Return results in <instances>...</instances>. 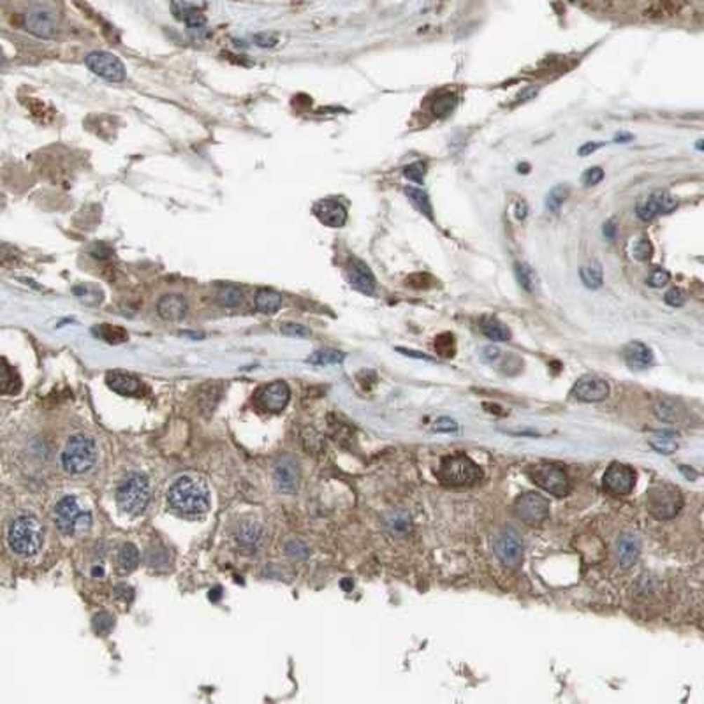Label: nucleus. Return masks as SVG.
Wrapping results in <instances>:
<instances>
[{"mask_svg": "<svg viewBox=\"0 0 704 704\" xmlns=\"http://www.w3.org/2000/svg\"><path fill=\"white\" fill-rule=\"evenodd\" d=\"M168 502L180 514L196 518L210 511V490L197 477L182 476L168 490Z\"/></svg>", "mask_w": 704, "mask_h": 704, "instance_id": "f257e3e1", "label": "nucleus"}, {"mask_svg": "<svg viewBox=\"0 0 704 704\" xmlns=\"http://www.w3.org/2000/svg\"><path fill=\"white\" fill-rule=\"evenodd\" d=\"M44 543V530L34 514H20L9 523L8 544L18 557H36Z\"/></svg>", "mask_w": 704, "mask_h": 704, "instance_id": "f03ea898", "label": "nucleus"}, {"mask_svg": "<svg viewBox=\"0 0 704 704\" xmlns=\"http://www.w3.org/2000/svg\"><path fill=\"white\" fill-rule=\"evenodd\" d=\"M97 458H99V449H97L95 440L85 433H76L69 437L65 442L64 451H62V467L65 468V472L72 476H83L95 467Z\"/></svg>", "mask_w": 704, "mask_h": 704, "instance_id": "7ed1b4c3", "label": "nucleus"}, {"mask_svg": "<svg viewBox=\"0 0 704 704\" xmlns=\"http://www.w3.org/2000/svg\"><path fill=\"white\" fill-rule=\"evenodd\" d=\"M53 522L64 536L79 537L92 526V514L78 498L65 495L53 507Z\"/></svg>", "mask_w": 704, "mask_h": 704, "instance_id": "20e7f679", "label": "nucleus"}, {"mask_svg": "<svg viewBox=\"0 0 704 704\" xmlns=\"http://www.w3.org/2000/svg\"><path fill=\"white\" fill-rule=\"evenodd\" d=\"M440 483L449 488H463L472 486L483 477V470L474 460L467 454H449L440 460L439 472H437Z\"/></svg>", "mask_w": 704, "mask_h": 704, "instance_id": "39448f33", "label": "nucleus"}, {"mask_svg": "<svg viewBox=\"0 0 704 704\" xmlns=\"http://www.w3.org/2000/svg\"><path fill=\"white\" fill-rule=\"evenodd\" d=\"M150 502V481L145 474L131 472L117 488V504L127 514H141Z\"/></svg>", "mask_w": 704, "mask_h": 704, "instance_id": "423d86ee", "label": "nucleus"}, {"mask_svg": "<svg viewBox=\"0 0 704 704\" xmlns=\"http://www.w3.org/2000/svg\"><path fill=\"white\" fill-rule=\"evenodd\" d=\"M683 507V495L669 483L655 484L648 495V509L657 519H672Z\"/></svg>", "mask_w": 704, "mask_h": 704, "instance_id": "0eeeda50", "label": "nucleus"}, {"mask_svg": "<svg viewBox=\"0 0 704 704\" xmlns=\"http://www.w3.org/2000/svg\"><path fill=\"white\" fill-rule=\"evenodd\" d=\"M529 477L532 479V483H536L544 491L558 498H564L571 493V483H569L567 474L553 463H540L536 467H530Z\"/></svg>", "mask_w": 704, "mask_h": 704, "instance_id": "6e6552de", "label": "nucleus"}, {"mask_svg": "<svg viewBox=\"0 0 704 704\" xmlns=\"http://www.w3.org/2000/svg\"><path fill=\"white\" fill-rule=\"evenodd\" d=\"M85 64L93 74L109 83H120L127 78L124 62L117 55L107 53V51H92L85 57Z\"/></svg>", "mask_w": 704, "mask_h": 704, "instance_id": "1a4fd4ad", "label": "nucleus"}, {"mask_svg": "<svg viewBox=\"0 0 704 704\" xmlns=\"http://www.w3.org/2000/svg\"><path fill=\"white\" fill-rule=\"evenodd\" d=\"M514 514L530 526H539L550 514V502L537 491H526L514 502Z\"/></svg>", "mask_w": 704, "mask_h": 704, "instance_id": "9d476101", "label": "nucleus"}, {"mask_svg": "<svg viewBox=\"0 0 704 704\" xmlns=\"http://www.w3.org/2000/svg\"><path fill=\"white\" fill-rule=\"evenodd\" d=\"M636 479L637 476L632 467L615 461V463L609 465L608 470L604 472L602 484H604V490L609 491L611 495L623 497V495H629L634 490Z\"/></svg>", "mask_w": 704, "mask_h": 704, "instance_id": "9b49d317", "label": "nucleus"}, {"mask_svg": "<svg viewBox=\"0 0 704 704\" xmlns=\"http://www.w3.org/2000/svg\"><path fill=\"white\" fill-rule=\"evenodd\" d=\"M495 551L507 569H518L523 562V543L514 529H505L495 544Z\"/></svg>", "mask_w": 704, "mask_h": 704, "instance_id": "f8f14e48", "label": "nucleus"}, {"mask_svg": "<svg viewBox=\"0 0 704 704\" xmlns=\"http://www.w3.org/2000/svg\"><path fill=\"white\" fill-rule=\"evenodd\" d=\"M291 398V390L284 380H275L259 387L255 393V404L266 412H282Z\"/></svg>", "mask_w": 704, "mask_h": 704, "instance_id": "ddd939ff", "label": "nucleus"}, {"mask_svg": "<svg viewBox=\"0 0 704 704\" xmlns=\"http://www.w3.org/2000/svg\"><path fill=\"white\" fill-rule=\"evenodd\" d=\"M25 29L37 37H53L57 32V15L44 6H34L25 13Z\"/></svg>", "mask_w": 704, "mask_h": 704, "instance_id": "4468645a", "label": "nucleus"}, {"mask_svg": "<svg viewBox=\"0 0 704 704\" xmlns=\"http://www.w3.org/2000/svg\"><path fill=\"white\" fill-rule=\"evenodd\" d=\"M611 387L604 379L595 376H585L574 384L571 394L579 401H586V404H595V401H602L609 397Z\"/></svg>", "mask_w": 704, "mask_h": 704, "instance_id": "2eb2a0df", "label": "nucleus"}, {"mask_svg": "<svg viewBox=\"0 0 704 704\" xmlns=\"http://www.w3.org/2000/svg\"><path fill=\"white\" fill-rule=\"evenodd\" d=\"M676 206H678V199L672 194H669L668 190H655L651 196H648L646 201L637 206L636 213L641 220H651L658 215L671 213Z\"/></svg>", "mask_w": 704, "mask_h": 704, "instance_id": "dca6fc26", "label": "nucleus"}, {"mask_svg": "<svg viewBox=\"0 0 704 704\" xmlns=\"http://www.w3.org/2000/svg\"><path fill=\"white\" fill-rule=\"evenodd\" d=\"M347 280L356 291L359 293L366 294V296H372L376 293L377 287V280L373 272L370 270V266L366 265L365 261L358 258H352L347 265Z\"/></svg>", "mask_w": 704, "mask_h": 704, "instance_id": "f3484780", "label": "nucleus"}, {"mask_svg": "<svg viewBox=\"0 0 704 704\" xmlns=\"http://www.w3.org/2000/svg\"><path fill=\"white\" fill-rule=\"evenodd\" d=\"M314 215L328 227H343L347 222V210L340 201L321 199L314 204Z\"/></svg>", "mask_w": 704, "mask_h": 704, "instance_id": "a211bd4d", "label": "nucleus"}, {"mask_svg": "<svg viewBox=\"0 0 704 704\" xmlns=\"http://www.w3.org/2000/svg\"><path fill=\"white\" fill-rule=\"evenodd\" d=\"M275 484L284 493H294L298 490V483H300V470H298V463L293 458L286 456L279 460L275 465Z\"/></svg>", "mask_w": 704, "mask_h": 704, "instance_id": "6ab92c4d", "label": "nucleus"}, {"mask_svg": "<svg viewBox=\"0 0 704 704\" xmlns=\"http://www.w3.org/2000/svg\"><path fill=\"white\" fill-rule=\"evenodd\" d=\"M187 310H189V303H187V298L183 294H164L157 301V314L164 321H182L187 315Z\"/></svg>", "mask_w": 704, "mask_h": 704, "instance_id": "aec40b11", "label": "nucleus"}, {"mask_svg": "<svg viewBox=\"0 0 704 704\" xmlns=\"http://www.w3.org/2000/svg\"><path fill=\"white\" fill-rule=\"evenodd\" d=\"M623 359H625L630 370L641 372V370H648L653 365V352L643 342H630L623 349Z\"/></svg>", "mask_w": 704, "mask_h": 704, "instance_id": "412c9836", "label": "nucleus"}, {"mask_svg": "<svg viewBox=\"0 0 704 704\" xmlns=\"http://www.w3.org/2000/svg\"><path fill=\"white\" fill-rule=\"evenodd\" d=\"M234 539L245 550H258L265 540V530L258 522L245 519V522L238 523L237 530H234Z\"/></svg>", "mask_w": 704, "mask_h": 704, "instance_id": "4be33fe9", "label": "nucleus"}, {"mask_svg": "<svg viewBox=\"0 0 704 704\" xmlns=\"http://www.w3.org/2000/svg\"><path fill=\"white\" fill-rule=\"evenodd\" d=\"M106 384L114 393L122 397H136L143 391V383L138 377L124 372H111L106 376Z\"/></svg>", "mask_w": 704, "mask_h": 704, "instance_id": "5701e85b", "label": "nucleus"}, {"mask_svg": "<svg viewBox=\"0 0 704 704\" xmlns=\"http://www.w3.org/2000/svg\"><path fill=\"white\" fill-rule=\"evenodd\" d=\"M653 412L662 423L668 425H682L686 421V409L672 398H660L655 401Z\"/></svg>", "mask_w": 704, "mask_h": 704, "instance_id": "b1692460", "label": "nucleus"}, {"mask_svg": "<svg viewBox=\"0 0 704 704\" xmlns=\"http://www.w3.org/2000/svg\"><path fill=\"white\" fill-rule=\"evenodd\" d=\"M639 540L634 533L630 532H623L620 533L618 543H616V554H618V562L620 567L622 569H630L634 564H636L637 557H639Z\"/></svg>", "mask_w": 704, "mask_h": 704, "instance_id": "393cba45", "label": "nucleus"}, {"mask_svg": "<svg viewBox=\"0 0 704 704\" xmlns=\"http://www.w3.org/2000/svg\"><path fill=\"white\" fill-rule=\"evenodd\" d=\"M171 9L173 13H175L176 18L185 22L189 29L192 30L203 29L204 23H206L204 15L194 4H187V2H173Z\"/></svg>", "mask_w": 704, "mask_h": 704, "instance_id": "a878e982", "label": "nucleus"}, {"mask_svg": "<svg viewBox=\"0 0 704 704\" xmlns=\"http://www.w3.org/2000/svg\"><path fill=\"white\" fill-rule=\"evenodd\" d=\"M255 310L261 314H275L282 307V294L273 289H259L255 293Z\"/></svg>", "mask_w": 704, "mask_h": 704, "instance_id": "bb28decb", "label": "nucleus"}, {"mask_svg": "<svg viewBox=\"0 0 704 704\" xmlns=\"http://www.w3.org/2000/svg\"><path fill=\"white\" fill-rule=\"evenodd\" d=\"M579 277H581L583 286L595 291L602 286V282H604V270H602L601 263L592 261L579 268Z\"/></svg>", "mask_w": 704, "mask_h": 704, "instance_id": "cd10ccee", "label": "nucleus"}, {"mask_svg": "<svg viewBox=\"0 0 704 704\" xmlns=\"http://www.w3.org/2000/svg\"><path fill=\"white\" fill-rule=\"evenodd\" d=\"M140 564V551L134 544L126 543L120 546L119 553H117V565H119V571L124 572V574H129Z\"/></svg>", "mask_w": 704, "mask_h": 704, "instance_id": "c85d7f7f", "label": "nucleus"}, {"mask_svg": "<svg viewBox=\"0 0 704 704\" xmlns=\"http://www.w3.org/2000/svg\"><path fill=\"white\" fill-rule=\"evenodd\" d=\"M405 196L409 197L412 206H414L419 213L425 215L428 220H433V218H435V215H433L432 201H430V196L425 192V190L418 189V187H407V189H405Z\"/></svg>", "mask_w": 704, "mask_h": 704, "instance_id": "c756f323", "label": "nucleus"}, {"mask_svg": "<svg viewBox=\"0 0 704 704\" xmlns=\"http://www.w3.org/2000/svg\"><path fill=\"white\" fill-rule=\"evenodd\" d=\"M215 300L224 308H237L244 300V291L234 284H224L215 293Z\"/></svg>", "mask_w": 704, "mask_h": 704, "instance_id": "7c9ffc66", "label": "nucleus"}, {"mask_svg": "<svg viewBox=\"0 0 704 704\" xmlns=\"http://www.w3.org/2000/svg\"><path fill=\"white\" fill-rule=\"evenodd\" d=\"M92 333L97 336V338L104 340V342L107 343H113V345H119V343H124L129 340V333H127L126 329L120 328V326L106 324V322L95 326V328L92 329Z\"/></svg>", "mask_w": 704, "mask_h": 704, "instance_id": "2f4dec72", "label": "nucleus"}, {"mask_svg": "<svg viewBox=\"0 0 704 704\" xmlns=\"http://www.w3.org/2000/svg\"><path fill=\"white\" fill-rule=\"evenodd\" d=\"M481 331L491 342H509L511 340V329L498 319H486L481 324Z\"/></svg>", "mask_w": 704, "mask_h": 704, "instance_id": "473e14b6", "label": "nucleus"}, {"mask_svg": "<svg viewBox=\"0 0 704 704\" xmlns=\"http://www.w3.org/2000/svg\"><path fill=\"white\" fill-rule=\"evenodd\" d=\"M514 275L523 291H526L530 294L536 293L537 287H539V277L533 272V268H530L529 265H523V263H516Z\"/></svg>", "mask_w": 704, "mask_h": 704, "instance_id": "72a5a7b5", "label": "nucleus"}, {"mask_svg": "<svg viewBox=\"0 0 704 704\" xmlns=\"http://www.w3.org/2000/svg\"><path fill=\"white\" fill-rule=\"evenodd\" d=\"M343 358H345V354H343V352H340V350L322 349V350H315L314 354L308 358V363H312V365H319V366L336 365V363H342Z\"/></svg>", "mask_w": 704, "mask_h": 704, "instance_id": "f704fd0d", "label": "nucleus"}, {"mask_svg": "<svg viewBox=\"0 0 704 704\" xmlns=\"http://www.w3.org/2000/svg\"><path fill=\"white\" fill-rule=\"evenodd\" d=\"M2 394H15L18 393L22 387V380H20L18 373L8 365V361H2Z\"/></svg>", "mask_w": 704, "mask_h": 704, "instance_id": "c9c22d12", "label": "nucleus"}, {"mask_svg": "<svg viewBox=\"0 0 704 704\" xmlns=\"http://www.w3.org/2000/svg\"><path fill=\"white\" fill-rule=\"evenodd\" d=\"M676 9H678V6L672 4V2H653V4L648 6V9L643 13V16L648 20L669 18V16L675 15Z\"/></svg>", "mask_w": 704, "mask_h": 704, "instance_id": "e433bc0d", "label": "nucleus"}, {"mask_svg": "<svg viewBox=\"0 0 704 704\" xmlns=\"http://www.w3.org/2000/svg\"><path fill=\"white\" fill-rule=\"evenodd\" d=\"M456 95L454 93H442V95L437 97L432 104V111L437 114V117H447L454 111L456 107Z\"/></svg>", "mask_w": 704, "mask_h": 704, "instance_id": "4c0bfd02", "label": "nucleus"}, {"mask_svg": "<svg viewBox=\"0 0 704 704\" xmlns=\"http://www.w3.org/2000/svg\"><path fill=\"white\" fill-rule=\"evenodd\" d=\"M650 446L653 447L657 453L664 454V456H669V454L678 451V442L672 439L671 433H662L660 437H655V439L650 440Z\"/></svg>", "mask_w": 704, "mask_h": 704, "instance_id": "58836bf2", "label": "nucleus"}, {"mask_svg": "<svg viewBox=\"0 0 704 704\" xmlns=\"http://www.w3.org/2000/svg\"><path fill=\"white\" fill-rule=\"evenodd\" d=\"M565 197H567V189L564 185L553 187L546 197V210L550 213H558L562 210V206H564Z\"/></svg>", "mask_w": 704, "mask_h": 704, "instance_id": "ea45409f", "label": "nucleus"}, {"mask_svg": "<svg viewBox=\"0 0 704 704\" xmlns=\"http://www.w3.org/2000/svg\"><path fill=\"white\" fill-rule=\"evenodd\" d=\"M630 252L637 261H650L653 258V245L648 238H636L630 245Z\"/></svg>", "mask_w": 704, "mask_h": 704, "instance_id": "a19ab883", "label": "nucleus"}, {"mask_svg": "<svg viewBox=\"0 0 704 704\" xmlns=\"http://www.w3.org/2000/svg\"><path fill=\"white\" fill-rule=\"evenodd\" d=\"M435 349L444 358H453L456 354V340L451 333H442V335L437 336Z\"/></svg>", "mask_w": 704, "mask_h": 704, "instance_id": "79ce46f5", "label": "nucleus"}, {"mask_svg": "<svg viewBox=\"0 0 704 704\" xmlns=\"http://www.w3.org/2000/svg\"><path fill=\"white\" fill-rule=\"evenodd\" d=\"M74 294L81 303L85 305H97L102 300V293L93 286H79L74 287Z\"/></svg>", "mask_w": 704, "mask_h": 704, "instance_id": "37998d69", "label": "nucleus"}, {"mask_svg": "<svg viewBox=\"0 0 704 704\" xmlns=\"http://www.w3.org/2000/svg\"><path fill=\"white\" fill-rule=\"evenodd\" d=\"M404 175H405V178H409L411 182L423 183V180H425V175H426V162L418 161V162H412V164L405 166Z\"/></svg>", "mask_w": 704, "mask_h": 704, "instance_id": "c03bdc74", "label": "nucleus"}, {"mask_svg": "<svg viewBox=\"0 0 704 704\" xmlns=\"http://www.w3.org/2000/svg\"><path fill=\"white\" fill-rule=\"evenodd\" d=\"M114 625V618L109 615V613H99V615L93 618V629H95L97 634H107Z\"/></svg>", "mask_w": 704, "mask_h": 704, "instance_id": "a18cd8bd", "label": "nucleus"}, {"mask_svg": "<svg viewBox=\"0 0 704 704\" xmlns=\"http://www.w3.org/2000/svg\"><path fill=\"white\" fill-rule=\"evenodd\" d=\"M669 280H671L669 272H665V270H662V268H655V270H651V273L648 275V286L660 289V287H664L665 284L669 282Z\"/></svg>", "mask_w": 704, "mask_h": 704, "instance_id": "49530a36", "label": "nucleus"}, {"mask_svg": "<svg viewBox=\"0 0 704 704\" xmlns=\"http://www.w3.org/2000/svg\"><path fill=\"white\" fill-rule=\"evenodd\" d=\"M664 301L669 305V307L679 308V307H683V305H685L686 296H685V293H683L682 289L675 287V289H669L668 293H665Z\"/></svg>", "mask_w": 704, "mask_h": 704, "instance_id": "de8ad7c7", "label": "nucleus"}, {"mask_svg": "<svg viewBox=\"0 0 704 704\" xmlns=\"http://www.w3.org/2000/svg\"><path fill=\"white\" fill-rule=\"evenodd\" d=\"M280 331L287 336H296V338H305V336H310V329L305 328L303 324H294V322H287L280 328Z\"/></svg>", "mask_w": 704, "mask_h": 704, "instance_id": "09e8293b", "label": "nucleus"}, {"mask_svg": "<svg viewBox=\"0 0 704 704\" xmlns=\"http://www.w3.org/2000/svg\"><path fill=\"white\" fill-rule=\"evenodd\" d=\"M602 180H604V171H602V168H590L585 175H583V183H585L586 187L597 185V183H601Z\"/></svg>", "mask_w": 704, "mask_h": 704, "instance_id": "8fccbe9b", "label": "nucleus"}, {"mask_svg": "<svg viewBox=\"0 0 704 704\" xmlns=\"http://www.w3.org/2000/svg\"><path fill=\"white\" fill-rule=\"evenodd\" d=\"M433 430H435V432H442V433H453L458 430V423L454 421V419L444 416V418L437 419L435 425H433Z\"/></svg>", "mask_w": 704, "mask_h": 704, "instance_id": "3c124183", "label": "nucleus"}, {"mask_svg": "<svg viewBox=\"0 0 704 704\" xmlns=\"http://www.w3.org/2000/svg\"><path fill=\"white\" fill-rule=\"evenodd\" d=\"M287 553H289L291 557L305 558L308 554V550L303 543H300V540H291V543L287 544Z\"/></svg>", "mask_w": 704, "mask_h": 704, "instance_id": "603ef678", "label": "nucleus"}, {"mask_svg": "<svg viewBox=\"0 0 704 704\" xmlns=\"http://www.w3.org/2000/svg\"><path fill=\"white\" fill-rule=\"evenodd\" d=\"M90 254H92L93 258H97V259H107L111 254H113V252H111V248L106 247V245L97 244V245H93L92 248H90Z\"/></svg>", "mask_w": 704, "mask_h": 704, "instance_id": "864d4df0", "label": "nucleus"}, {"mask_svg": "<svg viewBox=\"0 0 704 704\" xmlns=\"http://www.w3.org/2000/svg\"><path fill=\"white\" fill-rule=\"evenodd\" d=\"M539 93V88L537 86H529V88H525L523 92H519L518 95H516V104H519V102H525V100H530V99H533V97Z\"/></svg>", "mask_w": 704, "mask_h": 704, "instance_id": "5fc2aeb1", "label": "nucleus"}, {"mask_svg": "<svg viewBox=\"0 0 704 704\" xmlns=\"http://www.w3.org/2000/svg\"><path fill=\"white\" fill-rule=\"evenodd\" d=\"M602 147H604V143H594V141H590V143H585L583 147H579L578 154L581 155V157H586V155L594 154V152H597L599 148Z\"/></svg>", "mask_w": 704, "mask_h": 704, "instance_id": "6e6d98bb", "label": "nucleus"}, {"mask_svg": "<svg viewBox=\"0 0 704 704\" xmlns=\"http://www.w3.org/2000/svg\"><path fill=\"white\" fill-rule=\"evenodd\" d=\"M514 215L519 222L525 220L526 215H529V204H526L525 201H518V203H516V208H514Z\"/></svg>", "mask_w": 704, "mask_h": 704, "instance_id": "4d7b16f0", "label": "nucleus"}, {"mask_svg": "<svg viewBox=\"0 0 704 704\" xmlns=\"http://www.w3.org/2000/svg\"><path fill=\"white\" fill-rule=\"evenodd\" d=\"M398 352H401V354H405V356H409V358H416V359H423V361H433L430 356H426V354H423V352H419V350H409V349H398Z\"/></svg>", "mask_w": 704, "mask_h": 704, "instance_id": "13d9d810", "label": "nucleus"}, {"mask_svg": "<svg viewBox=\"0 0 704 704\" xmlns=\"http://www.w3.org/2000/svg\"><path fill=\"white\" fill-rule=\"evenodd\" d=\"M483 356L486 361H493V359H497L498 356H500V349H497V347H486Z\"/></svg>", "mask_w": 704, "mask_h": 704, "instance_id": "bf43d9fd", "label": "nucleus"}, {"mask_svg": "<svg viewBox=\"0 0 704 704\" xmlns=\"http://www.w3.org/2000/svg\"><path fill=\"white\" fill-rule=\"evenodd\" d=\"M604 234H606V238H609V240H613V238L616 237V225L613 224V222H609V224H606V227H604Z\"/></svg>", "mask_w": 704, "mask_h": 704, "instance_id": "052dcab7", "label": "nucleus"}, {"mask_svg": "<svg viewBox=\"0 0 704 704\" xmlns=\"http://www.w3.org/2000/svg\"><path fill=\"white\" fill-rule=\"evenodd\" d=\"M632 140H634V136L630 133H620V134H616L615 143H629V141H632Z\"/></svg>", "mask_w": 704, "mask_h": 704, "instance_id": "680f3d73", "label": "nucleus"}, {"mask_svg": "<svg viewBox=\"0 0 704 704\" xmlns=\"http://www.w3.org/2000/svg\"><path fill=\"white\" fill-rule=\"evenodd\" d=\"M679 472H682L683 476H686V479H690V481H693L697 477V474L692 472V470H690V467H685V465H682V467H679Z\"/></svg>", "mask_w": 704, "mask_h": 704, "instance_id": "e2e57ef3", "label": "nucleus"}, {"mask_svg": "<svg viewBox=\"0 0 704 704\" xmlns=\"http://www.w3.org/2000/svg\"><path fill=\"white\" fill-rule=\"evenodd\" d=\"M519 173H529L530 171V164H519L518 166Z\"/></svg>", "mask_w": 704, "mask_h": 704, "instance_id": "0e129e2a", "label": "nucleus"}, {"mask_svg": "<svg viewBox=\"0 0 704 704\" xmlns=\"http://www.w3.org/2000/svg\"><path fill=\"white\" fill-rule=\"evenodd\" d=\"M697 148H699V150H704V143H697Z\"/></svg>", "mask_w": 704, "mask_h": 704, "instance_id": "69168bd1", "label": "nucleus"}]
</instances>
